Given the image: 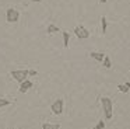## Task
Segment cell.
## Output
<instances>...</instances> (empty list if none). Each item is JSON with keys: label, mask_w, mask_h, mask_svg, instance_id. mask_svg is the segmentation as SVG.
Wrapping results in <instances>:
<instances>
[{"label": "cell", "mask_w": 130, "mask_h": 129, "mask_svg": "<svg viewBox=\"0 0 130 129\" xmlns=\"http://www.w3.org/2000/svg\"><path fill=\"white\" fill-rule=\"evenodd\" d=\"M101 105H102V111L106 119H112L113 117V101L109 97H102L101 98Z\"/></svg>", "instance_id": "obj_1"}, {"label": "cell", "mask_w": 130, "mask_h": 129, "mask_svg": "<svg viewBox=\"0 0 130 129\" xmlns=\"http://www.w3.org/2000/svg\"><path fill=\"white\" fill-rule=\"evenodd\" d=\"M11 77L14 79L15 81H18V83H23V81H25L29 77V69H17V70H13L11 72Z\"/></svg>", "instance_id": "obj_2"}, {"label": "cell", "mask_w": 130, "mask_h": 129, "mask_svg": "<svg viewBox=\"0 0 130 129\" xmlns=\"http://www.w3.org/2000/svg\"><path fill=\"white\" fill-rule=\"evenodd\" d=\"M6 20L10 24L18 22V20H20V11L15 10V8H9V10L6 11Z\"/></svg>", "instance_id": "obj_3"}, {"label": "cell", "mask_w": 130, "mask_h": 129, "mask_svg": "<svg viewBox=\"0 0 130 129\" xmlns=\"http://www.w3.org/2000/svg\"><path fill=\"white\" fill-rule=\"evenodd\" d=\"M51 109H52V112H53L55 115H62L63 114V109H64V101H63L62 98L56 100L51 105Z\"/></svg>", "instance_id": "obj_4"}, {"label": "cell", "mask_w": 130, "mask_h": 129, "mask_svg": "<svg viewBox=\"0 0 130 129\" xmlns=\"http://www.w3.org/2000/svg\"><path fill=\"white\" fill-rule=\"evenodd\" d=\"M74 34H76V36L80 39H87L88 36H90V31H88L84 25H77V27L74 28Z\"/></svg>", "instance_id": "obj_5"}, {"label": "cell", "mask_w": 130, "mask_h": 129, "mask_svg": "<svg viewBox=\"0 0 130 129\" xmlns=\"http://www.w3.org/2000/svg\"><path fill=\"white\" fill-rule=\"evenodd\" d=\"M32 87H34V83L27 79L25 81H23V83L20 84V93H27L29 88H32Z\"/></svg>", "instance_id": "obj_6"}, {"label": "cell", "mask_w": 130, "mask_h": 129, "mask_svg": "<svg viewBox=\"0 0 130 129\" xmlns=\"http://www.w3.org/2000/svg\"><path fill=\"white\" fill-rule=\"evenodd\" d=\"M90 56H91V59H94V60H96V62H101V63L105 58V55L102 52H94V50L90 52Z\"/></svg>", "instance_id": "obj_7"}, {"label": "cell", "mask_w": 130, "mask_h": 129, "mask_svg": "<svg viewBox=\"0 0 130 129\" xmlns=\"http://www.w3.org/2000/svg\"><path fill=\"white\" fill-rule=\"evenodd\" d=\"M59 27H56L55 24H49L48 27H46V34H49V35H53V34H57L59 32Z\"/></svg>", "instance_id": "obj_8"}, {"label": "cell", "mask_w": 130, "mask_h": 129, "mask_svg": "<svg viewBox=\"0 0 130 129\" xmlns=\"http://www.w3.org/2000/svg\"><path fill=\"white\" fill-rule=\"evenodd\" d=\"M42 129H60V123L45 122V123H42Z\"/></svg>", "instance_id": "obj_9"}, {"label": "cell", "mask_w": 130, "mask_h": 129, "mask_svg": "<svg viewBox=\"0 0 130 129\" xmlns=\"http://www.w3.org/2000/svg\"><path fill=\"white\" fill-rule=\"evenodd\" d=\"M102 66H104L105 69H110V67H112V62H110V58H109V56L105 55L104 60H102Z\"/></svg>", "instance_id": "obj_10"}, {"label": "cell", "mask_w": 130, "mask_h": 129, "mask_svg": "<svg viewBox=\"0 0 130 129\" xmlns=\"http://www.w3.org/2000/svg\"><path fill=\"white\" fill-rule=\"evenodd\" d=\"M101 27H102V34H106L108 30V21H106V17L102 16L101 17Z\"/></svg>", "instance_id": "obj_11"}, {"label": "cell", "mask_w": 130, "mask_h": 129, "mask_svg": "<svg viewBox=\"0 0 130 129\" xmlns=\"http://www.w3.org/2000/svg\"><path fill=\"white\" fill-rule=\"evenodd\" d=\"M63 46L64 48H69V41H70V35H69V32H66V31H63Z\"/></svg>", "instance_id": "obj_12"}, {"label": "cell", "mask_w": 130, "mask_h": 129, "mask_svg": "<svg viewBox=\"0 0 130 129\" xmlns=\"http://www.w3.org/2000/svg\"><path fill=\"white\" fill-rule=\"evenodd\" d=\"M10 104H11V101H9V100H6V98H2V97H0V108L7 107V105H10Z\"/></svg>", "instance_id": "obj_13"}, {"label": "cell", "mask_w": 130, "mask_h": 129, "mask_svg": "<svg viewBox=\"0 0 130 129\" xmlns=\"http://www.w3.org/2000/svg\"><path fill=\"white\" fill-rule=\"evenodd\" d=\"M118 88H119V91H120V93H129V87H127L126 84H119Z\"/></svg>", "instance_id": "obj_14"}, {"label": "cell", "mask_w": 130, "mask_h": 129, "mask_svg": "<svg viewBox=\"0 0 130 129\" xmlns=\"http://www.w3.org/2000/svg\"><path fill=\"white\" fill-rule=\"evenodd\" d=\"M104 128H105V122H104V121H99V122L95 125V128H94V129H104Z\"/></svg>", "instance_id": "obj_15"}, {"label": "cell", "mask_w": 130, "mask_h": 129, "mask_svg": "<svg viewBox=\"0 0 130 129\" xmlns=\"http://www.w3.org/2000/svg\"><path fill=\"white\" fill-rule=\"evenodd\" d=\"M37 74H38V72H37V70L29 69V76H37Z\"/></svg>", "instance_id": "obj_16"}, {"label": "cell", "mask_w": 130, "mask_h": 129, "mask_svg": "<svg viewBox=\"0 0 130 129\" xmlns=\"http://www.w3.org/2000/svg\"><path fill=\"white\" fill-rule=\"evenodd\" d=\"M124 84H126V86H127V87H129V88H130V83H129V81H126V83H124Z\"/></svg>", "instance_id": "obj_17"}, {"label": "cell", "mask_w": 130, "mask_h": 129, "mask_svg": "<svg viewBox=\"0 0 130 129\" xmlns=\"http://www.w3.org/2000/svg\"><path fill=\"white\" fill-rule=\"evenodd\" d=\"M99 2H101V3H106L108 0H99Z\"/></svg>", "instance_id": "obj_18"}, {"label": "cell", "mask_w": 130, "mask_h": 129, "mask_svg": "<svg viewBox=\"0 0 130 129\" xmlns=\"http://www.w3.org/2000/svg\"><path fill=\"white\" fill-rule=\"evenodd\" d=\"M32 2H37V3H39V2H42V0H32Z\"/></svg>", "instance_id": "obj_19"}]
</instances>
